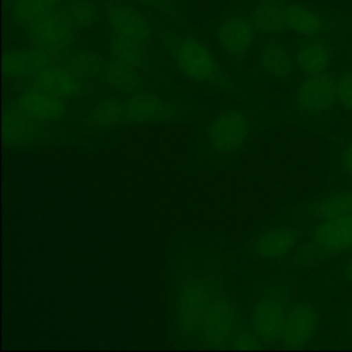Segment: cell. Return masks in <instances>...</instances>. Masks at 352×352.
Segmentation results:
<instances>
[{"label":"cell","instance_id":"cell-6","mask_svg":"<svg viewBox=\"0 0 352 352\" xmlns=\"http://www.w3.org/2000/svg\"><path fill=\"white\" fill-rule=\"evenodd\" d=\"M28 37L32 45L58 56L73 45L76 28L69 21L65 10L55 8L28 26Z\"/></svg>","mask_w":352,"mask_h":352},{"label":"cell","instance_id":"cell-11","mask_svg":"<svg viewBox=\"0 0 352 352\" xmlns=\"http://www.w3.org/2000/svg\"><path fill=\"white\" fill-rule=\"evenodd\" d=\"M319 326V314L311 302L292 304L283 326L280 341L287 348H298L308 344Z\"/></svg>","mask_w":352,"mask_h":352},{"label":"cell","instance_id":"cell-34","mask_svg":"<svg viewBox=\"0 0 352 352\" xmlns=\"http://www.w3.org/2000/svg\"><path fill=\"white\" fill-rule=\"evenodd\" d=\"M139 3H144V4H151V3H155L157 0H136Z\"/></svg>","mask_w":352,"mask_h":352},{"label":"cell","instance_id":"cell-16","mask_svg":"<svg viewBox=\"0 0 352 352\" xmlns=\"http://www.w3.org/2000/svg\"><path fill=\"white\" fill-rule=\"evenodd\" d=\"M52 55L32 45L29 48H10L3 60L4 74L10 78L23 80L36 77L52 65Z\"/></svg>","mask_w":352,"mask_h":352},{"label":"cell","instance_id":"cell-2","mask_svg":"<svg viewBox=\"0 0 352 352\" xmlns=\"http://www.w3.org/2000/svg\"><path fill=\"white\" fill-rule=\"evenodd\" d=\"M219 279L199 272H187L177 286L173 323L183 341L198 344L202 319Z\"/></svg>","mask_w":352,"mask_h":352},{"label":"cell","instance_id":"cell-31","mask_svg":"<svg viewBox=\"0 0 352 352\" xmlns=\"http://www.w3.org/2000/svg\"><path fill=\"white\" fill-rule=\"evenodd\" d=\"M341 165L346 175L352 177V143L348 144L341 154Z\"/></svg>","mask_w":352,"mask_h":352},{"label":"cell","instance_id":"cell-18","mask_svg":"<svg viewBox=\"0 0 352 352\" xmlns=\"http://www.w3.org/2000/svg\"><path fill=\"white\" fill-rule=\"evenodd\" d=\"M348 213H352V188L337 192H327L309 202L302 209L305 219L314 223L340 217Z\"/></svg>","mask_w":352,"mask_h":352},{"label":"cell","instance_id":"cell-22","mask_svg":"<svg viewBox=\"0 0 352 352\" xmlns=\"http://www.w3.org/2000/svg\"><path fill=\"white\" fill-rule=\"evenodd\" d=\"M294 59L297 66L307 76L320 74L324 73L331 63V50L322 40H307L298 45Z\"/></svg>","mask_w":352,"mask_h":352},{"label":"cell","instance_id":"cell-3","mask_svg":"<svg viewBox=\"0 0 352 352\" xmlns=\"http://www.w3.org/2000/svg\"><path fill=\"white\" fill-rule=\"evenodd\" d=\"M292 304L289 282L279 280L260 287L252 307L250 326L261 342L274 344L280 341Z\"/></svg>","mask_w":352,"mask_h":352},{"label":"cell","instance_id":"cell-28","mask_svg":"<svg viewBox=\"0 0 352 352\" xmlns=\"http://www.w3.org/2000/svg\"><path fill=\"white\" fill-rule=\"evenodd\" d=\"M76 29H85L98 19V7L91 0H70L63 8Z\"/></svg>","mask_w":352,"mask_h":352},{"label":"cell","instance_id":"cell-17","mask_svg":"<svg viewBox=\"0 0 352 352\" xmlns=\"http://www.w3.org/2000/svg\"><path fill=\"white\" fill-rule=\"evenodd\" d=\"M34 85L65 99L78 98L84 95L88 88L85 80L74 74L66 66L58 65H51L41 70L34 77Z\"/></svg>","mask_w":352,"mask_h":352},{"label":"cell","instance_id":"cell-15","mask_svg":"<svg viewBox=\"0 0 352 352\" xmlns=\"http://www.w3.org/2000/svg\"><path fill=\"white\" fill-rule=\"evenodd\" d=\"M51 126L41 124L23 113L15 103L4 111V139L10 146H19L40 140L47 136Z\"/></svg>","mask_w":352,"mask_h":352},{"label":"cell","instance_id":"cell-29","mask_svg":"<svg viewBox=\"0 0 352 352\" xmlns=\"http://www.w3.org/2000/svg\"><path fill=\"white\" fill-rule=\"evenodd\" d=\"M260 345H261V341L254 333V330L252 327L246 329L243 326L236 331V334L232 337V340L228 344V346L238 348V349H254V348H258Z\"/></svg>","mask_w":352,"mask_h":352},{"label":"cell","instance_id":"cell-9","mask_svg":"<svg viewBox=\"0 0 352 352\" xmlns=\"http://www.w3.org/2000/svg\"><path fill=\"white\" fill-rule=\"evenodd\" d=\"M14 103L23 113L48 126H52L56 121L62 120L69 110V103L65 98L37 85L21 92Z\"/></svg>","mask_w":352,"mask_h":352},{"label":"cell","instance_id":"cell-12","mask_svg":"<svg viewBox=\"0 0 352 352\" xmlns=\"http://www.w3.org/2000/svg\"><path fill=\"white\" fill-rule=\"evenodd\" d=\"M254 36L256 28L252 19L238 14L224 16L216 30L221 50L232 58H243L253 44Z\"/></svg>","mask_w":352,"mask_h":352},{"label":"cell","instance_id":"cell-20","mask_svg":"<svg viewBox=\"0 0 352 352\" xmlns=\"http://www.w3.org/2000/svg\"><path fill=\"white\" fill-rule=\"evenodd\" d=\"M283 19L287 30L302 37H316L324 29L322 15L301 3H289L283 6Z\"/></svg>","mask_w":352,"mask_h":352},{"label":"cell","instance_id":"cell-23","mask_svg":"<svg viewBox=\"0 0 352 352\" xmlns=\"http://www.w3.org/2000/svg\"><path fill=\"white\" fill-rule=\"evenodd\" d=\"M258 63L267 74L282 78L293 72L296 59L280 44L268 43L258 52Z\"/></svg>","mask_w":352,"mask_h":352},{"label":"cell","instance_id":"cell-24","mask_svg":"<svg viewBox=\"0 0 352 352\" xmlns=\"http://www.w3.org/2000/svg\"><path fill=\"white\" fill-rule=\"evenodd\" d=\"M250 19L256 30L267 36L278 34L286 29L283 19V6L275 0H261L254 7Z\"/></svg>","mask_w":352,"mask_h":352},{"label":"cell","instance_id":"cell-27","mask_svg":"<svg viewBox=\"0 0 352 352\" xmlns=\"http://www.w3.org/2000/svg\"><path fill=\"white\" fill-rule=\"evenodd\" d=\"M60 0H14L11 14L15 23L30 26L34 21L58 8Z\"/></svg>","mask_w":352,"mask_h":352},{"label":"cell","instance_id":"cell-7","mask_svg":"<svg viewBox=\"0 0 352 352\" xmlns=\"http://www.w3.org/2000/svg\"><path fill=\"white\" fill-rule=\"evenodd\" d=\"M250 132L249 116L236 109L224 110L206 131V148L214 155H226L238 150Z\"/></svg>","mask_w":352,"mask_h":352},{"label":"cell","instance_id":"cell-33","mask_svg":"<svg viewBox=\"0 0 352 352\" xmlns=\"http://www.w3.org/2000/svg\"><path fill=\"white\" fill-rule=\"evenodd\" d=\"M346 322H348V326L351 327V330H352V312L348 315V318H346Z\"/></svg>","mask_w":352,"mask_h":352},{"label":"cell","instance_id":"cell-32","mask_svg":"<svg viewBox=\"0 0 352 352\" xmlns=\"http://www.w3.org/2000/svg\"><path fill=\"white\" fill-rule=\"evenodd\" d=\"M342 275H344L345 280L352 285V256L346 260V263H345V265L342 268Z\"/></svg>","mask_w":352,"mask_h":352},{"label":"cell","instance_id":"cell-1","mask_svg":"<svg viewBox=\"0 0 352 352\" xmlns=\"http://www.w3.org/2000/svg\"><path fill=\"white\" fill-rule=\"evenodd\" d=\"M352 249V213L322 220L309 230L307 239L286 257L290 264L314 267Z\"/></svg>","mask_w":352,"mask_h":352},{"label":"cell","instance_id":"cell-13","mask_svg":"<svg viewBox=\"0 0 352 352\" xmlns=\"http://www.w3.org/2000/svg\"><path fill=\"white\" fill-rule=\"evenodd\" d=\"M106 19L113 34L140 44H146L151 37V26L144 15L126 4H111L107 8Z\"/></svg>","mask_w":352,"mask_h":352},{"label":"cell","instance_id":"cell-25","mask_svg":"<svg viewBox=\"0 0 352 352\" xmlns=\"http://www.w3.org/2000/svg\"><path fill=\"white\" fill-rule=\"evenodd\" d=\"M110 54L113 59L125 63L133 69L143 70L147 65V54L144 44L113 34L110 41Z\"/></svg>","mask_w":352,"mask_h":352},{"label":"cell","instance_id":"cell-14","mask_svg":"<svg viewBox=\"0 0 352 352\" xmlns=\"http://www.w3.org/2000/svg\"><path fill=\"white\" fill-rule=\"evenodd\" d=\"M302 228L300 227H275L263 232L253 245V252L264 261H279L297 248L301 239Z\"/></svg>","mask_w":352,"mask_h":352},{"label":"cell","instance_id":"cell-4","mask_svg":"<svg viewBox=\"0 0 352 352\" xmlns=\"http://www.w3.org/2000/svg\"><path fill=\"white\" fill-rule=\"evenodd\" d=\"M242 326L238 308L228 298L219 280L201 323L198 345L212 348L228 346L230 341Z\"/></svg>","mask_w":352,"mask_h":352},{"label":"cell","instance_id":"cell-19","mask_svg":"<svg viewBox=\"0 0 352 352\" xmlns=\"http://www.w3.org/2000/svg\"><path fill=\"white\" fill-rule=\"evenodd\" d=\"M100 78L107 92L111 95H132L139 92L143 85L140 70L116 59L106 62Z\"/></svg>","mask_w":352,"mask_h":352},{"label":"cell","instance_id":"cell-8","mask_svg":"<svg viewBox=\"0 0 352 352\" xmlns=\"http://www.w3.org/2000/svg\"><path fill=\"white\" fill-rule=\"evenodd\" d=\"M337 99V80L324 72L307 76L298 85L294 100L300 110L308 114H322L330 110Z\"/></svg>","mask_w":352,"mask_h":352},{"label":"cell","instance_id":"cell-30","mask_svg":"<svg viewBox=\"0 0 352 352\" xmlns=\"http://www.w3.org/2000/svg\"><path fill=\"white\" fill-rule=\"evenodd\" d=\"M337 100L352 111V73H344L337 78Z\"/></svg>","mask_w":352,"mask_h":352},{"label":"cell","instance_id":"cell-5","mask_svg":"<svg viewBox=\"0 0 352 352\" xmlns=\"http://www.w3.org/2000/svg\"><path fill=\"white\" fill-rule=\"evenodd\" d=\"M170 55L176 67L194 81L216 82L221 70L213 52L194 37H179L170 45Z\"/></svg>","mask_w":352,"mask_h":352},{"label":"cell","instance_id":"cell-10","mask_svg":"<svg viewBox=\"0 0 352 352\" xmlns=\"http://www.w3.org/2000/svg\"><path fill=\"white\" fill-rule=\"evenodd\" d=\"M126 121L133 122H164L179 114V106L154 94L135 92L124 100Z\"/></svg>","mask_w":352,"mask_h":352},{"label":"cell","instance_id":"cell-26","mask_svg":"<svg viewBox=\"0 0 352 352\" xmlns=\"http://www.w3.org/2000/svg\"><path fill=\"white\" fill-rule=\"evenodd\" d=\"M65 66L87 81L95 77H100L106 66V60L95 52L80 50L66 55Z\"/></svg>","mask_w":352,"mask_h":352},{"label":"cell","instance_id":"cell-21","mask_svg":"<svg viewBox=\"0 0 352 352\" xmlns=\"http://www.w3.org/2000/svg\"><path fill=\"white\" fill-rule=\"evenodd\" d=\"M125 121L124 102H121L117 95L111 94H107L104 98L92 104L82 118L85 125L98 129H109Z\"/></svg>","mask_w":352,"mask_h":352}]
</instances>
